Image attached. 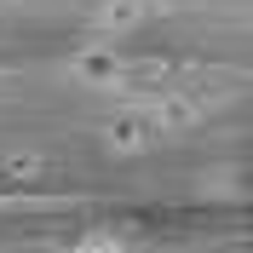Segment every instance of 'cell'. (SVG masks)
<instances>
[{
  "label": "cell",
  "instance_id": "obj_4",
  "mask_svg": "<svg viewBox=\"0 0 253 253\" xmlns=\"http://www.w3.org/2000/svg\"><path fill=\"white\" fill-rule=\"evenodd\" d=\"M69 253H126V242L115 236V230H86V236H75Z\"/></svg>",
  "mask_w": 253,
  "mask_h": 253
},
{
  "label": "cell",
  "instance_id": "obj_1",
  "mask_svg": "<svg viewBox=\"0 0 253 253\" xmlns=\"http://www.w3.org/2000/svg\"><path fill=\"white\" fill-rule=\"evenodd\" d=\"M156 138H161V126L144 104H126L115 121H104V150L110 156H144V150H156Z\"/></svg>",
  "mask_w": 253,
  "mask_h": 253
},
{
  "label": "cell",
  "instance_id": "obj_3",
  "mask_svg": "<svg viewBox=\"0 0 253 253\" xmlns=\"http://www.w3.org/2000/svg\"><path fill=\"white\" fill-rule=\"evenodd\" d=\"M69 69H75V81H86V86H121L126 81V63H121V52H115L110 41H104V46H86Z\"/></svg>",
  "mask_w": 253,
  "mask_h": 253
},
{
  "label": "cell",
  "instance_id": "obj_2",
  "mask_svg": "<svg viewBox=\"0 0 253 253\" xmlns=\"http://www.w3.org/2000/svg\"><path fill=\"white\" fill-rule=\"evenodd\" d=\"M150 17V0H98L92 6V35H104V41H121V35H132Z\"/></svg>",
  "mask_w": 253,
  "mask_h": 253
}]
</instances>
